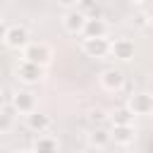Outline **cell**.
<instances>
[{
    "label": "cell",
    "instance_id": "11",
    "mask_svg": "<svg viewBox=\"0 0 153 153\" xmlns=\"http://www.w3.org/2000/svg\"><path fill=\"white\" fill-rule=\"evenodd\" d=\"M50 124H53V120H50L45 112L33 110L31 115H26V127H29L31 131H36V134H45V131L50 129Z\"/></svg>",
    "mask_w": 153,
    "mask_h": 153
},
{
    "label": "cell",
    "instance_id": "14",
    "mask_svg": "<svg viewBox=\"0 0 153 153\" xmlns=\"http://www.w3.org/2000/svg\"><path fill=\"white\" fill-rule=\"evenodd\" d=\"M108 143H110V131L103 129V127H93L91 134H88V146H93V148H105Z\"/></svg>",
    "mask_w": 153,
    "mask_h": 153
},
{
    "label": "cell",
    "instance_id": "2",
    "mask_svg": "<svg viewBox=\"0 0 153 153\" xmlns=\"http://www.w3.org/2000/svg\"><path fill=\"white\" fill-rule=\"evenodd\" d=\"M5 43L12 48V50H24L26 45H29V31H26V26H22V24H12V26H7V36H5Z\"/></svg>",
    "mask_w": 153,
    "mask_h": 153
},
{
    "label": "cell",
    "instance_id": "20",
    "mask_svg": "<svg viewBox=\"0 0 153 153\" xmlns=\"http://www.w3.org/2000/svg\"><path fill=\"white\" fill-rule=\"evenodd\" d=\"M81 153H105V151H103V148H93V146H86Z\"/></svg>",
    "mask_w": 153,
    "mask_h": 153
},
{
    "label": "cell",
    "instance_id": "6",
    "mask_svg": "<svg viewBox=\"0 0 153 153\" xmlns=\"http://www.w3.org/2000/svg\"><path fill=\"white\" fill-rule=\"evenodd\" d=\"M12 108H14L17 112H22V115H31V112L36 110V98H33V93H31V91H17V93L12 96Z\"/></svg>",
    "mask_w": 153,
    "mask_h": 153
},
{
    "label": "cell",
    "instance_id": "15",
    "mask_svg": "<svg viewBox=\"0 0 153 153\" xmlns=\"http://www.w3.org/2000/svg\"><path fill=\"white\" fill-rule=\"evenodd\" d=\"M131 120H134V112L124 105V108H117L115 112H112V124L115 127H124V124H131Z\"/></svg>",
    "mask_w": 153,
    "mask_h": 153
},
{
    "label": "cell",
    "instance_id": "4",
    "mask_svg": "<svg viewBox=\"0 0 153 153\" xmlns=\"http://www.w3.org/2000/svg\"><path fill=\"white\" fill-rule=\"evenodd\" d=\"M134 115H151L153 112V96L146 93V91H139L129 98V105H127Z\"/></svg>",
    "mask_w": 153,
    "mask_h": 153
},
{
    "label": "cell",
    "instance_id": "16",
    "mask_svg": "<svg viewBox=\"0 0 153 153\" xmlns=\"http://www.w3.org/2000/svg\"><path fill=\"white\" fill-rule=\"evenodd\" d=\"M12 124H14V115L10 110H0V131L12 129Z\"/></svg>",
    "mask_w": 153,
    "mask_h": 153
},
{
    "label": "cell",
    "instance_id": "13",
    "mask_svg": "<svg viewBox=\"0 0 153 153\" xmlns=\"http://www.w3.org/2000/svg\"><path fill=\"white\" fill-rule=\"evenodd\" d=\"M31 151H33V153H57V151H60V143H57L55 136L41 134V136L33 141V148H31Z\"/></svg>",
    "mask_w": 153,
    "mask_h": 153
},
{
    "label": "cell",
    "instance_id": "21",
    "mask_svg": "<svg viewBox=\"0 0 153 153\" xmlns=\"http://www.w3.org/2000/svg\"><path fill=\"white\" fill-rule=\"evenodd\" d=\"M14 153H33L31 148H19V151H14Z\"/></svg>",
    "mask_w": 153,
    "mask_h": 153
},
{
    "label": "cell",
    "instance_id": "7",
    "mask_svg": "<svg viewBox=\"0 0 153 153\" xmlns=\"http://www.w3.org/2000/svg\"><path fill=\"white\" fill-rule=\"evenodd\" d=\"M134 53H136V48H134V41H129V38H117L115 43H110V55L122 62L131 60Z\"/></svg>",
    "mask_w": 153,
    "mask_h": 153
},
{
    "label": "cell",
    "instance_id": "18",
    "mask_svg": "<svg viewBox=\"0 0 153 153\" xmlns=\"http://www.w3.org/2000/svg\"><path fill=\"white\" fill-rule=\"evenodd\" d=\"M136 26H146L148 24V19H146V14H134V19H131Z\"/></svg>",
    "mask_w": 153,
    "mask_h": 153
},
{
    "label": "cell",
    "instance_id": "1",
    "mask_svg": "<svg viewBox=\"0 0 153 153\" xmlns=\"http://www.w3.org/2000/svg\"><path fill=\"white\" fill-rule=\"evenodd\" d=\"M24 60L26 62H33L38 67H45L53 60V50H50L48 43H29L24 48Z\"/></svg>",
    "mask_w": 153,
    "mask_h": 153
},
{
    "label": "cell",
    "instance_id": "12",
    "mask_svg": "<svg viewBox=\"0 0 153 153\" xmlns=\"http://www.w3.org/2000/svg\"><path fill=\"white\" fill-rule=\"evenodd\" d=\"M134 139H136V131L131 124L112 127V131H110V141H115L117 146H129V143H134Z\"/></svg>",
    "mask_w": 153,
    "mask_h": 153
},
{
    "label": "cell",
    "instance_id": "22",
    "mask_svg": "<svg viewBox=\"0 0 153 153\" xmlns=\"http://www.w3.org/2000/svg\"><path fill=\"white\" fill-rule=\"evenodd\" d=\"M0 19H2V17H0Z\"/></svg>",
    "mask_w": 153,
    "mask_h": 153
},
{
    "label": "cell",
    "instance_id": "9",
    "mask_svg": "<svg viewBox=\"0 0 153 153\" xmlns=\"http://www.w3.org/2000/svg\"><path fill=\"white\" fill-rule=\"evenodd\" d=\"M62 24H65V29H67L69 33H81V31H84V24H86V17L74 7V10H67V12H65Z\"/></svg>",
    "mask_w": 153,
    "mask_h": 153
},
{
    "label": "cell",
    "instance_id": "17",
    "mask_svg": "<svg viewBox=\"0 0 153 153\" xmlns=\"http://www.w3.org/2000/svg\"><path fill=\"white\" fill-rule=\"evenodd\" d=\"M88 120H91L93 124H98V127H100V122L105 120V112H103V110H91V112H88Z\"/></svg>",
    "mask_w": 153,
    "mask_h": 153
},
{
    "label": "cell",
    "instance_id": "10",
    "mask_svg": "<svg viewBox=\"0 0 153 153\" xmlns=\"http://www.w3.org/2000/svg\"><path fill=\"white\" fill-rule=\"evenodd\" d=\"M81 33H84L86 38H105V33H108V24H105L103 17H91V19H86Z\"/></svg>",
    "mask_w": 153,
    "mask_h": 153
},
{
    "label": "cell",
    "instance_id": "8",
    "mask_svg": "<svg viewBox=\"0 0 153 153\" xmlns=\"http://www.w3.org/2000/svg\"><path fill=\"white\" fill-rule=\"evenodd\" d=\"M100 86H103L105 91H120V88L124 86V74H122V69H117V67L105 69V72L100 74Z\"/></svg>",
    "mask_w": 153,
    "mask_h": 153
},
{
    "label": "cell",
    "instance_id": "19",
    "mask_svg": "<svg viewBox=\"0 0 153 153\" xmlns=\"http://www.w3.org/2000/svg\"><path fill=\"white\" fill-rule=\"evenodd\" d=\"M5 36H7V24L0 19V41H5Z\"/></svg>",
    "mask_w": 153,
    "mask_h": 153
},
{
    "label": "cell",
    "instance_id": "3",
    "mask_svg": "<svg viewBox=\"0 0 153 153\" xmlns=\"http://www.w3.org/2000/svg\"><path fill=\"white\" fill-rule=\"evenodd\" d=\"M14 72H17V79L24 81V84H38L43 79V67L33 65V62H26V60H22Z\"/></svg>",
    "mask_w": 153,
    "mask_h": 153
},
{
    "label": "cell",
    "instance_id": "5",
    "mask_svg": "<svg viewBox=\"0 0 153 153\" xmlns=\"http://www.w3.org/2000/svg\"><path fill=\"white\" fill-rule=\"evenodd\" d=\"M81 50L88 57H105L110 53V41L108 38H84Z\"/></svg>",
    "mask_w": 153,
    "mask_h": 153
}]
</instances>
